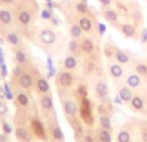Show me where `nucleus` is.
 Listing matches in <instances>:
<instances>
[{"instance_id":"nucleus-1","label":"nucleus","mask_w":147,"mask_h":142,"mask_svg":"<svg viewBox=\"0 0 147 142\" xmlns=\"http://www.w3.org/2000/svg\"><path fill=\"white\" fill-rule=\"evenodd\" d=\"M39 38H40V40L43 41L44 44H53L54 41H56V34H54V31L45 28V30H43L40 32Z\"/></svg>"},{"instance_id":"nucleus-2","label":"nucleus","mask_w":147,"mask_h":142,"mask_svg":"<svg viewBox=\"0 0 147 142\" xmlns=\"http://www.w3.org/2000/svg\"><path fill=\"white\" fill-rule=\"evenodd\" d=\"M32 83H34V80L30 74H22L20 76V85L23 89H30L32 87Z\"/></svg>"},{"instance_id":"nucleus-3","label":"nucleus","mask_w":147,"mask_h":142,"mask_svg":"<svg viewBox=\"0 0 147 142\" xmlns=\"http://www.w3.org/2000/svg\"><path fill=\"white\" fill-rule=\"evenodd\" d=\"M58 83L61 84L62 87H69L72 84V75L70 72H61L58 75Z\"/></svg>"},{"instance_id":"nucleus-4","label":"nucleus","mask_w":147,"mask_h":142,"mask_svg":"<svg viewBox=\"0 0 147 142\" xmlns=\"http://www.w3.org/2000/svg\"><path fill=\"white\" fill-rule=\"evenodd\" d=\"M12 21H13V16L9 10H7V9L0 10V22L3 25H9V23H12Z\"/></svg>"},{"instance_id":"nucleus-5","label":"nucleus","mask_w":147,"mask_h":142,"mask_svg":"<svg viewBox=\"0 0 147 142\" xmlns=\"http://www.w3.org/2000/svg\"><path fill=\"white\" fill-rule=\"evenodd\" d=\"M63 109H65V112H66L67 115H71V116H74V115L76 114V111H78L76 103L74 101H71V99H69V101L65 102Z\"/></svg>"},{"instance_id":"nucleus-6","label":"nucleus","mask_w":147,"mask_h":142,"mask_svg":"<svg viewBox=\"0 0 147 142\" xmlns=\"http://www.w3.org/2000/svg\"><path fill=\"white\" fill-rule=\"evenodd\" d=\"M32 128H34V131H35V133H36L38 136H40V137H44V136H45L44 125H43V123H41L40 120L34 119V120H32Z\"/></svg>"},{"instance_id":"nucleus-7","label":"nucleus","mask_w":147,"mask_h":142,"mask_svg":"<svg viewBox=\"0 0 147 142\" xmlns=\"http://www.w3.org/2000/svg\"><path fill=\"white\" fill-rule=\"evenodd\" d=\"M96 92L101 98H105V97L109 94V88H107V85L103 83V81H99V83L96 85Z\"/></svg>"},{"instance_id":"nucleus-8","label":"nucleus","mask_w":147,"mask_h":142,"mask_svg":"<svg viewBox=\"0 0 147 142\" xmlns=\"http://www.w3.org/2000/svg\"><path fill=\"white\" fill-rule=\"evenodd\" d=\"M79 26L81 27V30L86 31V32H89V31L92 30V27H93V25H92V21L89 20L88 17L80 18V20H79Z\"/></svg>"},{"instance_id":"nucleus-9","label":"nucleus","mask_w":147,"mask_h":142,"mask_svg":"<svg viewBox=\"0 0 147 142\" xmlns=\"http://www.w3.org/2000/svg\"><path fill=\"white\" fill-rule=\"evenodd\" d=\"M36 88H38V91L40 92V93H47V92L49 91V84L45 79L39 78L38 81H36Z\"/></svg>"},{"instance_id":"nucleus-10","label":"nucleus","mask_w":147,"mask_h":142,"mask_svg":"<svg viewBox=\"0 0 147 142\" xmlns=\"http://www.w3.org/2000/svg\"><path fill=\"white\" fill-rule=\"evenodd\" d=\"M127 83H128V85H129L130 88H137V87L141 84L140 75H136V74L129 75V76H128V79H127Z\"/></svg>"},{"instance_id":"nucleus-11","label":"nucleus","mask_w":147,"mask_h":142,"mask_svg":"<svg viewBox=\"0 0 147 142\" xmlns=\"http://www.w3.org/2000/svg\"><path fill=\"white\" fill-rule=\"evenodd\" d=\"M18 21H20V23H22V25H28L31 21L30 12H27V10H21V12L18 13Z\"/></svg>"},{"instance_id":"nucleus-12","label":"nucleus","mask_w":147,"mask_h":142,"mask_svg":"<svg viewBox=\"0 0 147 142\" xmlns=\"http://www.w3.org/2000/svg\"><path fill=\"white\" fill-rule=\"evenodd\" d=\"M81 51H83L84 53H92V52L94 51L93 41H92L90 39H85V40H83V43H81Z\"/></svg>"},{"instance_id":"nucleus-13","label":"nucleus","mask_w":147,"mask_h":142,"mask_svg":"<svg viewBox=\"0 0 147 142\" xmlns=\"http://www.w3.org/2000/svg\"><path fill=\"white\" fill-rule=\"evenodd\" d=\"M41 107L44 110H52L53 109V99H52V96H44L41 98Z\"/></svg>"},{"instance_id":"nucleus-14","label":"nucleus","mask_w":147,"mask_h":142,"mask_svg":"<svg viewBox=\"0 0 147 142\" xmlns=\"http://www.w3.org/2000/svg\"><path fill=\"white\" fill-rule=\"evenodd\" d=\"M99 123H101L102 129L111 131V128H112V125H111V120H110V118L107 116V115H102V116L99 118Z\"/></svg>"},{"instance_id":"nucleus-15","label":"nucleus","mask_w":147,"mask_h":142,"mask_svg":"<svg viewBox=\"0 0 147 142\" xmlns=\"http://www.w3.org/2000/svg\"><path fill=\"white\" fill-rule=\"evenodd\" d=\"M63 65H65V69L74 70L76 67V58L74 56H67L66 60H65V62H63Z\"/></svg>"},{"instance_id":"nucleus-16","label":"nucleus","mask_w":147,"mask_h":142,"mask_svg":"<svg viewBox=\"0 0 147 142\" xmlns=\"http://www.w3.org/2000/svg\"><path fill=\"white\" fill-rule=\"evenodd\" d=\"M110 72H111V75L114 76V78H120V76L123 75V67L116 64L111 65V66H110Z\"/></svg>"},{"instance_id":"nucleus-17","label":"nucleus","mask_w":147,"mask_h":142,"mask_svg":"<svg viewBox=\"0 0 147 142\" xmlns=\"http://www.w3.org/2000/svg\"><path fill=\"white\" fill-rule=\"evenodd\" d=\"M119 96L121 97V99L124 102H128V101H132V92L129 91L128 88H121L119 92Z\"/></svg>"},{"instance_id":"nucleus-18","label":"nucleus","mask_w":147,"mask_h":142,"mask_svg":"<svg viewBox=\"0 0 147 142\" xmlns=\"http://www.w3.org/2000/svg\"><path fill=\"white\" fill-rule=\"evenodd\" d=\"M5 39H7V41L9 44H12V45H18V44H20V36H18L17 34H14V32L7 34Z\"/></svg>"},{"instance_id":"nucleus-19","label":"nucleus","mask_w":147,"mask_h":142,"mask_svg":"<svg viewBox=\"0 0 147 142\" xmlns=\"http://www.w3.org/2000/svg\"><path fill=\"white\" fill-rule=\"evenodd\" d=\"M115 58H116L120 64H127V62H129V56L123 51H117L116 54H115Z\"/></svg>"},{"instance_id":"nucleus-20","label":"nucleus","mask_w":147,"mask_h":142,"mask_svg":"<svg viewBox=\"0 0 147 142\" xmlns=\"http://www.w3.org/2000/svg\"><path fill=\"white\" fill-rule=\"evenodd\" d=\"M121 31H123V34H124L125 36H133L136 34L134 27H133L132 25H129V23H125V25H123Z\"/></svg>"},{"instance_id":"nucleus-21","label":"nucleus","mask_w":147,"mask_h":142,"mask_svg":"<svg viewBox=\"0 0 147 142\" xmlns=\"http://www.w3.org/2000/svg\"><path fill=\"white\" fill-rule=\"evenodd\" d=\"M99 141L101 142H111V135H110V131H106V129H102L99 131Z\"/></svg>"},{"instance_id":"nucleus-22","label":"nucleus","mask_w":147,"mask_h":142,"mask_svg":"<svg viewBox=\"0 0 147 142\" xmlns=\"http://www.w3.org/2000/svg\"><path fill=\"white\" fill-rule=\"evenodd\" d=\"M81 31L83 30H81V27L79 25H72L71 28H70V35H71L74 39H78L81 36Z\"/></svg>"},{"instance_id":"nucleus-23","label":"nucleus","mask_w":147,"mask_h":142,"mask_svg":"<svg viewBox=\"0 0 147 142\" xmlns=\"http://www.w3.org/2000/svg\"><path fill=\"white\" fill-rule=\"evenodd\" d=\"M16 136H17L18 140H27L28 138V132L26 128H17V131H16Z\"/></svg>"},{"instance_id":"nucleus-24","label":"nucleus","mask_w":147,"mask_h":142,"mask_svg":"<svg viewBox=\"0 0 147 142\" xmlns=\"http://www.w3.org/2000/svg\"><path fill=\"white\" fill-rule=\"evenodd\" d=\"M132 106H133V109H136V110H141L143 107L142 98H141V97H138V96L132 97Z\"/></svg>"},{"instance_id":"nucleus-25","label":"nucleus","mask_w":147,"mask_h":142,"mask_svg":"<svg viewBox=\"0 0 147 142\" xmlns=\"http://www.w3.org/2000/svg\"><path fill=\"white\" fill-rule=\"evenodd\" d=\"M105 18H106L107 21H110V22H115V21L117 20V13L115 12V10L109 9L105 12Z\"/></svg>"},{"instance_id":"nucleus-26","label":"nucleus","mask_w":147,"mask_h":142,"mask_svg":"<svg viewBox=\"0 0 147 142\" xmlns=\"http://www.w3.org/2000/svg\"><path fill=\"white\" fill-rule=\"evenodd\" d=\"M117 142H130V135L127 131H121L117 135Z\"/></svg>"},{"instance_id":"nucleus-27","label":"nucleus","mask_w":147,"mask_h":142,"mask_svg":"<svg viewBox=\"0 0 147 142\" xmlns=\"http://www.w3.org/2000/svg\"><path fill=\"white\" fill-rule=\"evenodd\" d=\"M17 102L21 106H27L28 105V97L25 93H18L17 96Z\"/></svg>"},{"instance_id":"nucleus-28","label":"nucleus","mask_w":147,"mask_h":142,"mask_svg":"<svg viewBox=\"0 0 147 142\" xmlns=\"http://www.w3.org/2000/svg\"><path fill=\"white\" fill-rule=\"evenodd\" d=\"M16 61H17L20 65H22L27 61V56H26L22 51H18L17 53H16Z\"/></svg>"},{"instance_id":"nucleus-29","label":"nucleus","mask_w":147,"mask_h":142,"mask_svg":"<svg viewBox=\"0 0 147 142\" xmlns=\"http://www.w3.org/2000/svg\"><path fill=\"white\" fill-rule=\"evenodd\" d=\"M53 137L56 138V140H58V141H63L65 140V136H63V133H62V131H61V128L59 127H54Z\"/></svg>"},{"instance_id":"nucleus-30","label":"nucleus","mask_w":147,"mask_h":142,"mask_svg":"<svg viewBox=\"0 0 147 142\" xmlns=\"http://www.w3.org/2000/svg\"><path fill=\"white\" fill-rule=\"evenodd\" d=\"M76 9H78V12H80V13H86L88 12V5H86V1H79V3H76Z\"/></svg>"},{"instance_id":"nucleus-31","label":"nucleus","mask_w":147,"mask_h":142,"mask_svg":"<svg viewBox=\"0 0 147 142\" xmlns=\"http://www.w3.org/2000/svg\"><path fill=\"white\" fill-rule=\"evenodd\" d=\"M52 17H53L52 9H43L41 10V18H43V20H52Z\"/></svg>"},{"instance_id":"nucleus-32","label":"nucleus","mask_w":147,"mask_h":142,"mask_svg":"<svg viewBox=\"0 0 147 142\" xmlns=\"http://www.w3.org/2000/svg\"><path fill=\"white\" fill-rule=\"evenodd\" d=\"M136 70H137V72L140 74V75H146L147 74V66L143 64H138L137 67H136Z\"/></svg>"},{"instance_id":"nucleus-33","label":"nucleus","mask_w":147,"mask_h":142,"mask_svg":"<svg viewBox=\"0 0 147 142\" xmlns=\"http://www.w3.org/2000/svg\"><path fill=\"white\" fill-rule=\"evenodd\" d=\"M4 92H5V97H7L8 99H12V98H13L12 91H10L9 84H8V83H5V84H4Z\"/></svg>"},{"instance_id":"nucleus-34","label":"nucleus","mask_w":147,"mask_h":142,"mask_svg":"<svg viewBox=\"0 0 147 142\" xmlns=\"http://www.w3.org/2000/svg\"><path fill=\"white\" fill-rule=\"evenodd\" d=\"M69 48H70V51L71 52H76L79 49V44H78V41L76 40H71L69 43Z\"/></svg>"},{"instance_id":"nucleus-35","label":"nucleus","mask_w":147,"mask_h":142,"mask_svg":"<svg viewBox=\"0 0 147 142\" xmlns=\"http://www.w3.org/2000/svg\"><path fill=\"white\" fill-rule=\"evenodd\" d=\"M3 129H4V133H7V135L12 132V127H10V124L9 123H7V122L3 123Z\"/></svg>"},{"instance_id":"nucleus-36","label":"nucleus","mask_w":147,"mask_h":142,"mask_svg":"<svg viewBox=\"0 0 147 142\" xmlns=\"http://www.w3.org/2000/svg\"><path fill=\"white\" fill-rule=\"evenodd\" d=\"M8 112V107L5 103H3V102H0V116L1 115H5Z\"/></svg>"},{"instance_id":"nucleus-37","label":"nucleus","mask_w":147,"mask_h":142,"mask_svg":"<svg viewBox=\"0 0 147 142\" xmlns=\"http://www.w3.org/2000/svg\"><path fill=\"white\" fill-rule=\"evenodd\" d=\"M114 102H115L116 105H119V106H120V105H123V102H124V101L121 99V97H120L119 94H116V96H115V98H114Z\"/></svg>"},{"instance_id":"nucleus-38","label":"nucleus","mask_w":147,"mask_h":142,"mask_svg":"<svg viewBox=\"0 0 147 142\" xmlns=\"http://www.w3.org/2000/svg\"><path fill=\"white\" fill-rule=\"evenodd\" d=\"M98 30H99V34L103 35V34L106 32V26H105L103 23H98Z\"/></svg>"},{"instance_id":"nucleus-39","label":"nucleus","mask_w":147,"mask_h":142,"mask_svg":"<svg viewBox=\"0 0 147 142\" xmlns=\"http://www.w3.org/2000/svg\"><path fill=\"white\" fill-rule=\"evenodd\" d=\"M0 70H1V75L7 76V66L4 64H0Z\"/></svg>"},{"instance_id":"nucleus-40","label":"nucleus","mask_w":147,"mask_h":142,"mask_svg":"<svg viewBox=\"0 0 147 142\" xmlns=\"http://www.w3.org/2000/svg\"><path fill=\"white\" fill-rule=\"evenodd\" d=\"M79 93L83 94L84 97H86V89H85V87H83V85L79 87Z\"/></svg>"},{"instance_id":"nucleus-41","label":"nucleus","mask_w":147,"mask_h":142,"mask_svg":"<svg viewBox=\"0 0 147 142\" xmlns=\"http://www.w3.org/2000/svg\"><path fill=\"white\" fill-rule=\"evenodd\" d=\"M13 74H14L16 76H21V75H22V70H21V67H20V66L16 67V69H14V72H13Z\"/></svg>"},{"instance_id":"nucleus-42","label":"nucleus","mask_w":147,"mask_h":142,"mask_svg":"<svg viewBox=\"0 0 147 142\" xmlns=\"http://www.w3.org/2000/svg\"><path fill=\"white\" fill-rule=\"evenodd\" d=\"M147 41V28L142 31V43H146Z\"/></svg>"},{"instance_id":"nucleus-43","label":"nucleus","mask_w":147,"mask_h":142,"mask_svg":"<svg viewBox=\"0 0 147 142\" xmlns=\"http://www.w3.org/2000/svg\"><path fill=\"white\" fill-rule=\"evenodd\" d=\"M56 74V69L54 67H52V69H49V72H48V78H52V76Z\"/></svg>"},{"instance_id":"nucleus-44","label":"nucleus","mask_w":147,"mask_h":142,"mask_svg":"<svg viewBox=\"0 0 147 142\" xmlns=\"http://www.w3.org/2000/svg\"><path fill=\"white\" fill-rule=\"evenodd\" d=\"M101 1L102 5H110V3H111V0H99Z\"/></svg>"},{"instance_id":"nucleus-45","label":"nucleus","mask_w":147,"mask_h":142,"mask_svg":"<svg viewBox=\"0 0 147 142\" xmlns=\"http://www.w3.org/2000/svg\"><path fill=\"white\" fill-rule=\"evenodd\" d=\"M53 67V61H52V58L49 57L48 58V69H52Z\"/></svg>"},{"instance_id":"nucleus-46","label":"nucleus","mask_w":147,"mask_h":142,"mask_svg":"<svg viewBox=\"0 0 147 142\" xmlns=\"http://www.w3.org/2000/svg\"><path fill=\"white\" fill-rule=\"evenodd\" d=\"M4 96H5L4 88H1V87H0V98H4Z\"/></svg>"},{"instance_id":"nucleus-47","label":"nucleus","mask_w":147,"mask_h":142,"mask_svg":"<svg viewBox=\"0 0 147 142\" xmlns=\"http://www.w3.org/2000/svg\"><path fill=\"white\" fill-rule=\"evenodd\" d=\"M0 64H4V56H3L1 48H0Z\"/></svg>"},{"instance_id":"nucleus-48","label":"nucleus","mask_w":147,"mask_h":142,"mask_svg":"<svg viewBox=\"0 0 147 142\" xmlns=\"http://www.w3.org/2000/svg\"><path fill=\"white\" fill-rule=\"evenodd\" d=\"M85 141H86V142H93V137H92V136H86V137H85Z\"/></svg>"},{"instance_id":"nucleus-49","label":"nucleus","mask_w":147,"mask_h":142,"mask_svg":"<svg viewBox=\"0 0 147 142\" xmlns=\"http://www.w3.org/2000/svg\"><path fill=\"white\" fill-rule=\"evenodd\" d=\"M3 3H5V4H10V3L13 1V0H1Z\"/></svg>"},{"instance_id":"nucleus-50","label":"nucleus","mask_w":147,"mask_h":142,"mask_svg":"<svg viewBox=\"0 0 147 142\" xmlns=\"http://www.w3.org/2000/svg\"><path fill=\"white\" fill-rule=\"evenodd\" d=\"M143 141L147 142V133H143Z\"/></svg>"},{"instance_id":"nucleus-51","label":"nucleus","mask_w":147,"mask_h":142,"mask_svg":"<svg viewBox=\"0 0 147 142\" xmlns=\"http://www.w3.org/2000/svg\"><path fill=\"white\" fill-rule=\"evenodd\" d=\"M45 1H52V0H45Z\"/></svg>"},{"instance_id":"nucleus-52","label":"nucleus","mask_w":147,"mask_h":142,"mask_svg":"<svg viewBox=\"0 0 147 142\" xmlns=\"http://www.w3.org/2000/svg\"><path fill=\"white\" fill-rule=\"evenodd\" d=\"M83 1H86V0H83Z\"/></svg>"}]
</instances>
